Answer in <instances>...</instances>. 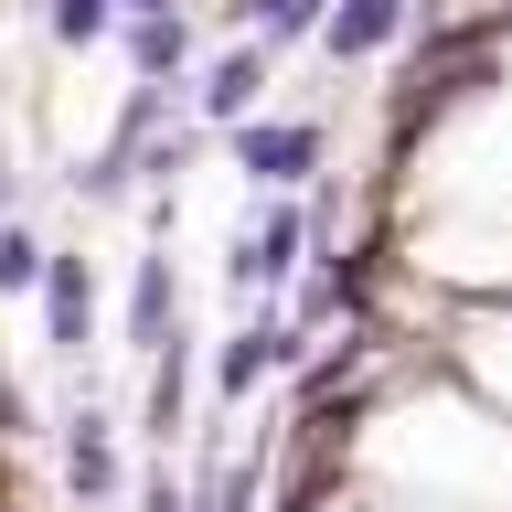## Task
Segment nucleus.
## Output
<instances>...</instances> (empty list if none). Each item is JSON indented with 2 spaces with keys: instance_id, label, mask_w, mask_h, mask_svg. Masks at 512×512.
Segmentation results:
<instances>
[{
  "instance_id": "12",
  "label": "nucleus",
  "mask_w": 512,
  "mask_h": 512,
  "mask_svg": "<svg viewBox=\"0 0 512 512\" xmlns=\"http://www.w3.org/2000/svg\"><path fill=\"white\" fill-rule=\"evenodd\" d=\"M139 512H192V502H182V480L160 470V480H150V491H139Z\"/></svg>"
},
{
  "instance_id": "10",
  "label": "nucleus",
  "mask_w": 512,
  "mask_h": 512,
  "mask_svg": "<svg viewBox=\"0 0 512 512\" xmlns=\"http://www.w3.org/2000/svg\"><path fill=\"white\" fill-rule=\"evenodd\" d=\"M32 11H43V32H54L64 54H86V43H107V32H118V11H107V0H32Z\"/></svg>"
},
{
  "instance_id": "8",
  "label": "nucleus",
  "mask_w": 512,
  "mask_h": 512,
  "mask_svg": "<svg viewBox=\"0 0 512 512\" xmlns=\"http://www.w3.org/2000/svg\"><path fill=\"white\" fill-rule=\"evenodd\" d=\"M171 310H182V288H171V256L150 246L139 267H128V342H139V352H171V342H182Z\"/></svg>"
},
{
  "instance_id": "4",
  "label": "nucleus",
  "mask_w": 512,
  "mask_h": 512,
  "mask_svg": "<svg viewBox=\"0 0 512 512\" xmlns=\"http://www.w3.org/2000/svg\"><path fill=\"white\" fill-rule=\"evenodd\" d=\"M64 491H75V502H118V427L96 406L64 416Z\"/></svg>"
},
{
  "instance_id": "1",
  "label": "nucleus",
  "mask_w": 512,
  "mask_h": 512,
  "mask_svg": "<svg viewBox=\"0 0 512 512\" xmlns=\"http://www.w3.org/2000/svg\"><path fill=\"white\" fill-rule=\"evenodd\" d=\"M224 139H235V171L267 182L278 203L320 171V128H310V118H246V128H224Z\"/></svg>"
},
{
  "instance_id": "5",
  "label": "nucleus",
  "mask_w": 512,
  "mask_h": 512,
  "mask_svg": "<svg viewBox=\"0 0 512 512\" xmlns=\"http://www.w3.org/2000/svg\"><path fill=\"white\" fill-rule=\"evenodd\" d=\"M395 32H406V0H331V22H320V54H331V64H374Z\"/></svg>"
},
{
  "instance_id": "9",
  "label": "nucleus",
  "mask_w": 512,
  "mask_h": 512,
  "mask_svg": "<svg viewBox=\"0 0 512 512\" xmlns=\"http://www.w3.org/2000/svg\"><path fill=\"white\" fill-rule=\"evenodd\" d=\"M235 11H246V32L267 43V54H278V43H299V32H320V22H331V0H235Z\"/></svg>"
},
{
  "instance_id": "14",
  "label": "nucleus",
  "mask_w": 512,
  "mask_h": 512,
  "mask_svg": "<svg viewBox=\"0 0 512 512\" xmlns=\"http://www.w3.org/2000/svg\"><path fill=\"white\" fill-rule=\"evenodd\" d=\"M0 214H11V160H0Z\"/></svg>"
},
{
  "instance_id": "7",
  "label": "nucleus",
  "mask_w": 512,
  "mask_h": 512,
  "mask_svg": "<svg viewBox=\"0 0 512 512\" xmlns=\"http://www.w3.org/2000/svg\"><path fill=\"white\" fill-rule=\"evenodd\" d=\"M299 246H310V214H299V203H267L256 235L235 246V278H246V288H278L288 267H299Z\"/></svg>"
},
{
  "instance_id": "11",
  "label": "nucleus",
  "mask_w": 512,
  "mask_h": 512,
  "mask_svg": "<svg viewBox=\"0 0 512 512\" xmlns=\"http://www.w3.org/2000/svg\"><path fill=\"white\" fill-rule=\"evenodd\" d=\"M32 288H43V235L0 224V299H32Z\"/></svg>"
},
{
  "instance_id": "13",
  "label": "nucleus",
  "mask_w": 512,
  "mask_h": 512,
  "mask_svg": "<svg viewBox=\"0 0 512 512\" xmlns=\"http://www.w3.org/2000/svg\"><path fill=\"white\" fill-rule=\"evenodd\" d=\"M118 22H160V11H182V0H107Z\"/></svg>"
},
{
  "instance_id": "15",
  "label": "nucleus",
  "mask_w": 512,
  "mask_h": 512,
  "mask_svg": "<svg viewBox=\"0 0 512 512\" xmlns=\"http://www.w3.org/2000/svg\"><path fill=\"white\" fill-rule=\"evenodd\" d=\"M0 11H11V0H0Z\"/></svg>"
},
{
  "instance_id": "2",
  "label": "nucleus",
  "mask_w": 512,
  "mask_h": 512,
  "mask_svg": "<svg viewBox=\"0 0 512 512\" xmlns=\"http://www.w3.org/2000/svg\"><path fill=\"white\" fill-rule=\"evenodd\" d=\"M43 342L64 352V363H86V342H96V267L75 246H43Z\"/></svg>"
},
{
  "instance_id": "3",
  "label": "nucleus",
  "mask_w": 512,
  "mask_h": 512,
  "mask_svg": "<svg viewBox=\"0 0 512 512\" xmlns=\"http://www.w3.org/2000/svg\"><path fill=\"white\" fill-rule=\"evenodd\" d=\"M256 96H267V43H224V54L192 75V128H246Z\"/></svg>"
},
{
  "instance_id": "6",
  "label": "nucleus",
  "mask_w": 512,
  "mask_h": 512,
  "mask_svg": "<svg viewBox=\"0 0 512 512\" xmlns=\"http://www.w3.org/2000/svg\"><path fill=\"white\" fill-rule=\"evenodd\" d=\"M118 54H128V86H182L192 22H182V11H160V22H118Z\"/></svg>"
}]
</instances>
